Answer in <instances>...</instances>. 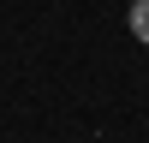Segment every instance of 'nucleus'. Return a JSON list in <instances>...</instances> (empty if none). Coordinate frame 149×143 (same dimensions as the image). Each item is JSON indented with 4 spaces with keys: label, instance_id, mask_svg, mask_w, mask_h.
<instances>
[{
    "label": "nucleus",
    "instance_id": "obj_1",
    "mask_svg": "<svg viewBox=\"0 0 149 143\" xmlns=\"http://www.w3.org/2000/svg\"><path fill=\"white\" fill-rule=\"evenodd\" d=\"M125 24H131V36L149 48V0H131V12H125Z\"/></svg>",
    "mask_w": 149,
    "mask_h": 143
}]
</instances>
